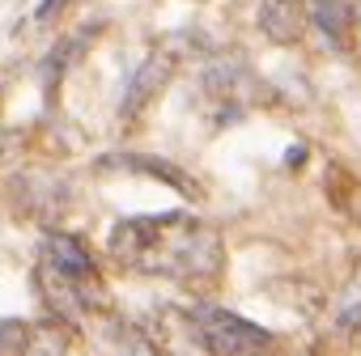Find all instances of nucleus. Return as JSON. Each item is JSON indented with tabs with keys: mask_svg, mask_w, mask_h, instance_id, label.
<instances>
[{
	"mask_svg": "<svg viewBox=\"0 0 361 356\" xmlns=\"http://www.w3.org/2000/svg\"><path fill=\"white\" fill-rule=\"evenodd\" d=\"M47 254H51V268H56L60 276H68V280H85V276L94 272L89 254H85L73 238H51V242H47Z\"/></svg>",
	"mask_w": 361,
	"mask_h": 356,
	"instance_id": "3",
	"label": "nucleus"
},
{
	"mask_svg": "<svg viewBox=\"0 0 361 356\" xmlns=\"http://www.w3.org/2000/svg\"><path fill=\"white\" fill-rule=\"evenodd\" d=\"M166 77H170V60L166 56H153V60H145L140 68H136V77H132V85H128V93H124V119H132V115H140V107L158 93L162 85H166Z\"/></svg>",
	"mask_w": 361,
	"mask_h": 356,
	"instance_id": "2",
	"label": "nucleus"
},
{
	"mask_svg": "<svg viewBox=\"0 0 361 356\" xmlns=\"http://www.w3.org/2000/svg\"><path fill=\"white\" fill-rule=\"evenodd\" d=\"M196 323H200V335L217 356H251L268 343V331L251 327L246 318L230 314V310H196Z\"/></svg>",
	"mask_w": 361,
	"mask_h": 356,
	"instance_id": "1",
	"label": "nucleus"
},
{
	"mask_svg": "<svg viewBox=\"0 0 361 356\" xmlns=\"http://www.w3.org/2000/svg\"><path fill=\"white\" fill-rule=\"evenodd\" d=\"M26 356H64V339L51 331V327H43L34 335V352H26Z\"/></svg>",
	"mask_w": 361,
	"mask_h": 356,
	"instance_id": "4",
	"label": "nucleus"
},
{
	"mask_svg": "<svg viewBox=\"0 0 361 356\" xmlns=\"http://www.w3.org/2000/svg\"><path fill=\"white\" fill-rule=\"evenodd\" d=\"M56 5H60V0H43V5H38V13H34V17H38V22H43V17H51V9H56Z\"/></svg>",
	"mask_w": 361,
	"mask_h": 356,
	"instance_id": "5",
	"label": "nucleus"
}]
</instances>
